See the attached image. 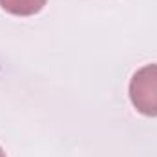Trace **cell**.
Masks as SVG:
<instances>
[{
    "instance_id": "6da1fadb",
    "label": "cell",
    "mask_w": 157,
    "mask_h": 157,
    "mask_svg": "<svg viewBox=\"0 0 157 157\" xmlns=\"http://www.w3.org/2000/svg\"><path fill=\"white\" fill-rule=\"evenodd\" d=\"M130 101L133 108L146 115L157 117V64L143 66L130 80Z\"/></svg>"
},
{
    "instance_id": "7a4b0ae2",
    "label": "cell",
    "mask_w": 157,
    "mask_h": 157,
    "mask_svg": "<svg viewBox=\"0 0 157 157\" xmlns=\"http://www.w3.org/2000/svg\"><path fill=\"white\" fill-rule=\"evenodd\" d=\"M48 0H0V6L6 13L17 17H31L42 11Z\"/></svg>"
},
{
    "instance_id": "3957f363",
    "label": "cell",
    "mask_w": 157,
    "mask_h": 157,
    "mask_svg": "<svg viewBox=\"0 0 157 157\" xmlns=\"http://www.w3.org/2000/svg\"><path fill=\"white\" fill-rule=\"evenodd\" d=\"M0 157H6V154H4V150L0 148Z\"/></svg>"
}]
</instances>
